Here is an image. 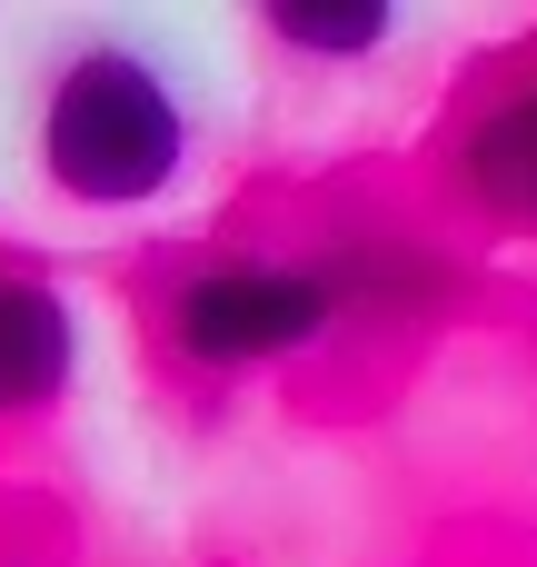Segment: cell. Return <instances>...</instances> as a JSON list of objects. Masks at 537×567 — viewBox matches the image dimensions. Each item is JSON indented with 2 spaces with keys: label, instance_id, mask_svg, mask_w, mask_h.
Here are the masks:
<instances>
[{
  "label": "cell",
  "instance_id": "5b68a950",
  "mask_svg": "<svg viewBox=\"0 0 537 567\" xmlns=\"http://www.w3.org/2000/svg\"><path fill=\"white\" fill-rule=\"evenodd\" d=\"M259 30L289 50V60H379L399 40V10L389 0H269Z\"/></svg>",
  "mask_w": 537,
  "mask_h": 567
},
{
  "label": "cell",
  "instance_id": "277c9868",
  "mask_svg": "<svg viewBox=\"0 0 537 567\" xmlns=\"http://www.w3.org/2000/svg\"><path fill=\"white\" fill-rule=\"evenodd\" d=\"M448 179H458V199H468L478 219H498V229H537V80L498 90V100L458 130Z\"/></svg>",
  "mask_w": 537,
  "mask_h": 567
},
{
  "label": "cell",
  "instance_id": "3957f363",
  "mask_svg": "<svg viewBox=\"0 0 537 567\" xmlns=\"http://www.w3.org/2000/svg\"><path fill=\"white\" fill-rule=\"evenodd\" d=\"M80 379V309L60 279L0 269V419H50Z\"/></svg>",
  "mask_w": 537,
  "mask_h": 567
},
{
  "label": "cell",
  "instance_id": "6da1fadb",
  "mask_svg": "<svg viewBox=\"0 0 537 567\" xmlns=\"http://www.w3.org/2000/svg\"><path fill=\"white\" fill-rule=\"evenodd\" d=\"M189 100L179 80L140 50V40H80L60 50L40 120H30V159L70 209H159L189 179Z\"/></svg>",
  "mask_w": 537,
  "mask_h": 567
},
{
  "label": "cell",
  "instance_id": "7a4b0ae2",
  "mask_svg": "<svg viewBox=\"0 0 537 567\" xmlns=\"http://www.w3.org/2000/svg\"><path fill=\"white\" fill-rule=\"evenodd\" d=\"M339 319L349 299L319 259H199L159 299V349L199 379H239V369L309 359Z\"/></svg>",
  "mask_w": 537,
  "mask_h": 567
}]
</instances>
